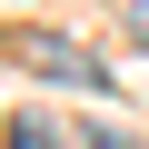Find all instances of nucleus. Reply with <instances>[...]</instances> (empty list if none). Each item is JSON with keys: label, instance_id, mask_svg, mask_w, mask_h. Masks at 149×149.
Masks as SVG:
<instances>
[{"label": "nucleus", "instance_id": "nucleus-1", "mask_svg": "<svg viewBox=\"0 0 149 149\" xmlns=\"http://www.w3.org/2000/svg\"><path fill=\"white\" fill-rule=\"evenodd\" d=\"M20 60L40 70V80H60V90H100V60H90L80 40H60V30H40V40H30Z\"/></svg>", "mask_w": 149, "mask_h": 149}, {"label": "nucleus", "instance_id": "nucleus-3", "mask_svg": "<svg viewBox=\"0 0 149 149\" xmlns=\"http://www.w3.org/2000/svg\"><path fill=\"white\" fill-rule=\"evenodd\" d=\"M119 30H129V40L149 50V0H129V10H119Z\"/></svg>", "mask_w": 149, "mask_h": 149}, {"label": "nucleus", "instance_id": "nucleus-2", "mask_svg": "<svg viewBox=\"0 0 149 149\" xmlns=\"http://www.w3.org/2000/svg\"><path fill=\"white\" fill-rule=\"evenodd\" d=\"M0 149H70V139H60L40 109H20V119H0Z\"/></svg>", "mask_w": 149, "mask_h": 149}, {"label": "nucleus", "instance_id": "nucleus-4", "mask_svg": "<svg viewBox=\"0 0 149 149\" xmlns=\"http://www.w3.org/2000/svg\"><path fill=\"white\" fill-rule=\"evenodd\" d=\"M80 149H139V139H119V129H90V139H80Z\"/></svg>", "mask_w": 149, "mask_h": 149}]
</instances>
